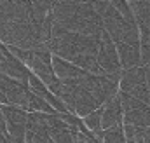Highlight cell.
I'll use <instances>...</instances> for the list:
<instances>
[{"instance_id":"1","label":"cell","mask_w":150,"mask_h":143,"mask_svg":"<svg viewBox=\"0 0 150 143\" xmlns=\"http://www.w3.org/2000/svg\"><path fill=\"white\" fill-rule=\"evenodd\" d=\"M119 91L134 96L136 100L149 105L150 101V89L147 86V75L145 67H133L127 70H122L120 80H119Z\"/></svg>"},{"instance_id":"2","label":"cell","mask_w":150,"mask_h":143,"mask_svg":"<svg viewBox=\"0 0 150 143\" xmlns=\"http://www.w3.org/2000/svg\"><path fill=\"white\" fill-rule=\"evenodd\" d=\"M115 126H124V110L119 93L103 103V113H101V129H110Z\"/></svg>"},{"instance_id":"3","label":"cell","mask_w":150,"mask_h":143,"mask_svg":"<svg viewBox=\"0 0 150 143\" xmlns=\"http://www.w3.org/2000/svg\"><path fill=\"white\" fill-rule=\"evenodd\" d=\"M117 54H119V63L122 70L140 67L142 65V56H140V44H126V42H117Z\"/></svg>"},{"instance_id":"4","label":"cell","mask_w":150,"mask_h":143,"mask_svg":"<svg viewBox=\"0 0 150 143\" xmlns=\"http://www.w3.org/2000/svg\"><path fill=\"white\" fill-rule=\"evenodd\" d=\"M101 143H126V133L124 126H115L110 129H103L94 135Z\"/></svg>"},{"instance_id":"5","label":"cell","mask_w":150,"mask_h":143,"mask_svg":"<svg viewBox=\"0 0 150 143\" xmlns=\"http://www.w3.org/2000/svg\"><path fill=\"white\" fill-rule=\"evenodd\" d=\"M101 113H103V107H100L98 110H94V112L87 113L86 117H82L84 126H86L93 135H96V133L103 131V129H101Z\"/></svg>"}]
</instances>
